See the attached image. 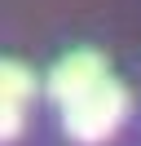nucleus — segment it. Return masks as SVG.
<instances>
[{
	"label": "nucleus",
	"instance_id": "f257e3e1",
	"mask_svg": "<svg viewBox=\"0 0 141 146\" xmlns=\"http://www.w3.org/2000/svg\"><path fill=\"white\" fill-rule=\"evenodd\" d=\"M123 115H128V89L106 75L101 84H93L88 93H79L75 102L62 106V128L79 146H97L123 124Z\"/></svg>",
	"mask_w": 141,
	"mask_h": 146
},
{
	"label": "nucleus",
	"instance_id": "7ed1b4c3",
	"mask_svg": "<svg viewBox=\"0 0 141 146\" xmlns=\"http://www.w3.org/2000/svg\"><path fill=\"white\" fill-rule=\"evenodd\" d=\"M35 93V75L26 71L22 62H5L0 66V102H18V106H26Z\"/></svg>",
	"mask_w": 141,
	"mask_h": 146
},
{
	"label": "nucleus",
	"instance_id": "f03ea898",
	"mask_svg": "<svg viewBox=\"0 0 141 146\" xmlns=\"http://www.w3.org/2000/svg\"><path fill=\"white\" fill-rule=\"evenodd\" d=\"M101 80H106V58L97 49H75L49 71V98L66 106V102H75L79 93H88Z\"/></svg>",
	"mask_w": 141,
	"mask_h": 146
}]
</instances>
